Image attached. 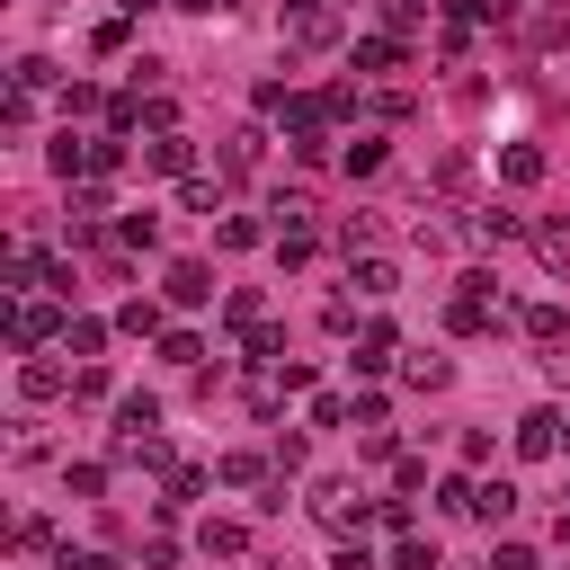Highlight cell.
Returning <instances> with one entry per match:
<instances>
[{"label":"cell","instance_id":"41","mask_svg":"<svg viewBox=\"0 0 570 570\" xmlns=\"http://www.w3.org/2000/svg\"><path fill=\"white\" fill-rule=\"evenodd\" d=\"M347 419H356V410H347L338 392H321V401H312V428H347Z\"/></svg>","mask_w":570,"mask_h":570},{"label":"cell","instance_id":"16","mask_svg":"<svg viewBox=\"0 0 570 570\" xmlns=\"http://www.w3.org/2000/svg\"><path fill=\"white\" fill-rule=\"evenodd\" d=\"M98 347H107V321H98V312H71V330H62V356H80V365H89Z\"/></svg>","mask_w":570,"mask_h":570},{"label":"cell","instance_id":"32","mask_svg":"<svg viewBox=\"0 0 570 570\" xmlns=\"http://www.w3.org/2000/svg\"><path fill=\"white\" fill-rule=\"evenodd\" d=\"M187 499H205V472L196 463H169V499L160 508H187Z\"/></svg>","mask_w":570,"mask_h":570},{"label":"cell","instance_id":"13","mask_svg":"<svg viewBox=\"0 0 570 570\" xmlns=\"http://www.w3.org/2000/svg\"><path fill=\"white\" fill-rule=\"evenodd\" d=\"M347 276H356V294H365V303H383V294L401 285V267H392V258H374V249H365V258H347Z\"/></svg>","mask_w":570,"mask_h":570},{"label":"cell","instance_id":"7","mask_svg":"<svg viewBox=\"0 0 570 570\" xmlns=\"http://www.w3.org/2000/svg\"><path fill=\"white\" fill-rule=\"evenodd\" d=\"M142 169H160V178H196V142H187V134H151V142H142Z\"/></svg>","mask_w":570,"mask_h":570},{"label":"cell","instance_id":"39","mask_svg":"<svg viewBox=\"0 0 570 570\" xmlns=\"http://www.w3.org/2000/svg\"><path fill=\"white\" fill-rule=\"evenodd\" d=\"M9 454H18V463H45V428H36V419H18V436H9Z\"/></svg>","mask_w":570,"mask_h":570},{"label":"cell","instance_id":"37","mask_svg":"<svg viewBox=\"0 0 570 570\" xmlns=\"http://www.w3.org/2000/svg\"><path fill=\"white\" fill-rule=\"evenodd\" d=\"M160 356H169V365H187V374H196V356H205V347H196V330H169V338H160Z\"/></svg>","mask_w":570,"mask_h":570},{"label":"cell","instance_id":"15","mask_svg":"<svg viewBox=\"0 0 570 570\" xmlns=\"http://www.w3.org/2000/svg\"><path fill=\"white\" fill-rule=\"evenodd\" d=\"M392 347H401V338H392V321H365V338H356V356H347V365H356V374H383V365H392Z\"/></svg>","mask_w":570,"mask_h":570},{"label":"cell","instance_id":"44","mask_svg":"<svg viewBox=\"0 0 570 570\" xmlns=\"http://www.w3.org/2000/svg\"><path fill=\"white\" fill-rule=\"evenodd\" d=\"M490 570H534V552H525V543H499V552H490Z\"/></svg>","mask_w":570,"mask_h":570},{"label":"cell","instance_id":"9","mask_svg":"<svg viewBox=\"0 0 570 570\" xmlns=\"http://www.w3.org/2000/svg\"><path fill=\"white\" fill-rule=\"evenodd\" d=\"M347 62H356V71H401V62H410V45L374 27V36H356V45H347Z\"/></svg>","mask_w":570,"mask_h":570},{"label":"cell","instance_id":"34","mask_svg":"<svg viewBox=\"0 0 570 570\" xmlns=\"http://www.w3.org/2000/svg\"><path fill=\"white\" fill-rule=\"evenodd\" d=\"M338 249L365 258V249H374V214H347V223H338Z\"/></svg>","mask_w":570,"mask_h":570},{"label":"cell","instance_id":"46","mask_svg":"<svg viewBox=\"0 0 570 570\" xmlns=\"http://www.w3.org/2000/svg\"><path fill=\"white\" fill-rule=\"evenodd\" d=\"M169 9H214V0H169Z\"/></svg>","mask_w":570,"mask_h":570},{"label":"cell","instance_id":"42","mask_svg":"<svg viewBox=\"0 0 570 570\" xmlns=\"http://www.w3.org/2000/svg\"><path fill=\"white\" fill-rule=\"evenodd\" d=\"M392 490H401V499H410V490H428V463H419V454H401V463H392Z\"/></svg>","mask_w":570,"mask_h":570},{"label":"cell","instance_id":"28","mask_svg":"<svg viewBox=\"0 0 570 570\" xmlns=\"http://www.w3.org/2000/svg\"><path fill=\"white\" fill-rule=\"evenodd\" d=\"M45 543H53V525H45V517H18V525H9V552H18V561H36Z\"/></svg>","mask_w":570,"mask_h":570},{"label":"cell","instance_id":"12","mask_svg":"<svg viewBox=\"0 0 570 570\" xmlns=\"http://www.w3.org/2000/svg\"><path fill=\"white\" fill-rule=\"evenodd\" d=\"M472 240H481V249H499V240H525V214H508V205H481V214H472Z\"/></svg>","mask_w":570,"mask_h":570},{"label":"cell","instance_id":"45","mask_svg":"<svg viewBox=\"0 0 570 570\" xmlns=\"http://www.w3.org/2000/svg\"><path fill=\"white\" fill-rule=\"evenodd\" d=\"M80 570H125V561H107V552H80Z\"/></svg>","mask_w":570,"mask_h":570},{"label":"cell","instance_id":"25","mask_svg":"<svg viewBox=\"0 0 570 570\" xmlns=\"http://www.w3.org/2000/svg\"><path fill=\"white\" fill-rule=\"evenodd\" d=\"M178 205H187V214H214V205H223V178H205V169L178 178Z\"/></svg>","mask_w":570,"mask_h":570},{"label":"cell","instance_id":"1","mask_svg":"<svg viewBox=\"0 0 570 570\" xmlns=\"http://www.w3.org/2000/svg\"><path fill=\"white\" fill-rule=\"evenodd\" d=\"M71 330V312H62V294H36V303H18L9 312V338H18V356H36L45 338H62Z\"/></svg>","mask_w":570,"mask_h":570},{"label":"cell","instance_id":"6","mask_svg":"<svg viewBox=\"0 0 570 570\" xmlns=\"http://www.w3.org/2000/svg\"><path fill=\"white\" fill-rule=\"evenodd\" d=\"M561 428H570L561 410H525V419H517V454H525V463H543V454H561Z\"/></svg>","mask_w":570,"mask_h":570},{"label":"cell","instance_id":"27","mask_svg":"<svg viewBox=\"0 0 570 570\" xmlns=\"http://www.w3.org/2000/svg\"><path fill=\"white\" fill-rule=\"evenodd\" d=\"M365 525H383L392 543H410V499H374V508H365Z\"/></svg>","mask_w":570,"mask_h":570},{"label":"cell","instance_id":"5","mask_svg":"<svg viewBox=\"0 0 570 570\" xmlns=\"http://www.w3.org/2000/svg\"><path fill=\"white\" fill-rule=\"evenodd\" d=\"M71 374H80V365H62V356H27V365H18V392H27V401H62Z\"/></svg>","mask_w":570,"mask_h":570},{"label":"cell","instance_id":"38","mask_svg":"<svg viewBox=\"0 0 570 570\" xmlns=\"http://www.w3.org/2000/svg\"><path fill=\"white\" fill-rule=\"evenodd\" d=\"M71 401H80V410H98V401H107V374H98V365H80V374H71Z\"/></svg>","mask_w":570,"mask_h":570},{"label":"cell","instance_id":"8","mask_svg":"<svg viewBox=\"0 0 570 570\" xmlns=\"http://www.w3.org/2000/svg\"><path fill=\"white\" fill-rule=\"evenodd\" d=\"M196 552H205V561H240V552H249V525H240V517H205V525H196Z\"/></svg>","mask_w":570,"mask_h":570},{"label":"cell","instance_id":"3","mask_svg":"<svg viewBox=\"0 0 570 570\" xmlns=\"http://www.w3.org/2000/svg\"><path fill=\"white\" fill-rule=\"evenodd\" d=\"M285 27H294V45H338V0H285Z\"/></svg>","mask_w":570,"mask_h":570},{"label":"cell","instance_id":"24","mask_svg":"<svg viewBox=\"0 0 570 570\" xmlns=\"http://www.w3.org/2000/svg\"><path fill=\"white\" fill-rule=\"evenodd\" d=\"M419 27H428V0H383V36H401V45H410Z\"/></svg>","mask_w":570,"mask_h":570},{"label":"cell","instance_id":"19","mask_svg":"<svg viewBox=\"0 0 570 570\" xmlns=\"http://www.w3.org/2000/svg\"><path fill=\"white\" fill-rule=\"evenodd\" d=\"M338 169H347V178H374V169H383V134H347Z\"/></svg>","mask_w":570,"mask_h":570},{"label":"cell","instance_id":"14","mask_svg":"<svg viewBox=\"0 0 570 570\" xmlns=\"http://www.w3.org/2000/svg\"><path fill=\"white\" fill-rule=\"evenodd\" d=\"M517 330H525V338H543V347H561V338H570V312H561V303H525V312H517Z\"/></svg>","mask_w":570,"mask_h":570},{"label":"cell","instance_id":"23","mask_svg":"<svg viewBox=\"0 0 570 570\" xmlns=\"http://www.w3.org/2000/svg\"><path fill=\"white\" fill-rule=\"evenodd\" d=\"M401 383H410V392H445V383H454V365H445V356H410V365H401Z\"/></svg>","mask_w":570,"mask_h":570},{"label":"cell","instance_id":"4","mask_svg":"<svg viewBox=\"0 0 570 570\" xmlns=\"http://www.w3.org/2000/svg\"><path fill=\"white\" fill-rule=\"evenodd\" d=\"M160 294H169L178 312H205V303H214V267H205V258H178V267L160 276Z\"/></svg>","mask_w":570,"mask_h":570},{"label":"cell","instance_id":"31","mask_svg":"<svg viewBox=\"0 0 570 570\" xmlns=\"http://www.w3.org/2000/svg\"><path fill=\"white\" fill-rule=\"evenodd\" d=\"M62 490H71V499H98V490H107V463H62Z\"/></svg>","mask_w":570,"mask_h":570},{"label":"cell","instance_id":"33","mask_svg":"<svg viewBox=\"0 0 570 570\" xmlns=\"http://www.w3.org/2000/svg\"><path fill=\"white\" fill-rule=\"evenodd\" d=\"M116 240H125V249H151V240H160V214H125Z\"/></svg>","mask_w":570,"mask_h":570},{"label":"cell","instance_id":"35","mask_svg":"<svg viewBox=\"0 0 570 570\" xmlns=\"http://www.w3.org/2000/svg\"><path fill=\"white\" fill-rule=\"evenodd\" d=\"M330 570H383V561L365 552V534H338V552H330Z\"/></svg>","mask_w":570,"mask_h":570},{"label":"cell","instance_id":"20","mask_svg":"<svg viewBox=\"0 0 570 570\" xmlns=\"http://www.w3.org/2000/svg\"><path fill=\"white\" fill-rule=\"evenodd\" d=\"M499 178H508V187H534V178H543V151H534V142H508V151H499Z\"/></svg>","mask_w":570,"mask_h":570},{"label":"cell","instance_id":"2","mask_svg":"<svg viewBox=\"0 0 570 570\" xmlns=\"http://www.w3.org/2000/svg\"><path fill=\"white\" fill-rule=\"evenodd\" d=\"M312 249H321V232H312V205H303V196H285V205H276V258H285V267H303Z\"/></svg>","mask_w":570,"mask_h":570},{"label":"cell","instance_id":"17","mask_svg":"<svg viewBox=\"0 0 570 570\" xmlns=\"http://www.w3.org/2000/svg\"><path fill=\"white\" fill-rule=\"evenodd\" d=\"M214 481H232V490H267V454H249V445H240V454H223V463H214Z\"/></svg>","mask_w":570,"mask_h":570},{"label":"cell","instance_id":"36","mask_svg":"<svg viewBox=\"0 0 570 570\" xmlns=\"http://www.w3.org/2000/svg\"><path fill=\"white\" fill-rule=\"evenodd\" d=\"M9 80H18V89H53V62H45V53H18V71H9Z\"/></svg>","mask_w":570,"mask_h":570},{"label":"cell","instance_id":"43","mask_svg":"<svg viewBox=\"0 0 570 570\" xmlns=\"http://www.w3.org/2000/svg\"><path fill=\"white\" fill-rule=\"evenodd\" d=\"M178 561V534H142V570H169Z\"/></svg>","mask_w":570,"mask_h":570},{"label":"cell","instance_id":"11","mask_svg":"<svg viewBox=\"0 0 570 570\" xmlns=\"http://www.w3.org/2000/svg\"><path fill=\"white\" fill-rule=\"evenodd\" d=\"M258 160H267V134H258V125H240V134L223 142V178H249Z\"/></svg>","mask_w":570,"mask_h":570},{"label":"cell","instance_id":"26","mask_svg":"<svg viewBox=\"0 0 570 570\" xmlns=\"http://www.w3.org/2000/svg\"><path fill=\"white\" fill-rule=\"evenodd\" d=\"M223 321H232V330H240V338H249V330H267V303H258V294H249V285H240V294H232V303H223Z\"/></svg>","mask_w":570,"mask_h":570},{"label":"cell","instance_id":"22","mask_svg":"<svg viewBox=\"0 0 570 570\" xmlns=\"http://www.w3.org/2000/svg\"><path fill=\"white\" fill-rule=\"evenodd\" d=\"M116 330H125V338H160V303H151V294H134V303L116 312Z\"/></svg>","mask_w":570,"mask_h":570},{"label":"cell","instance_id":"10","mask_svg":"<svg viewBox=\"0 0 570 570\" xmlns=\"http://www.w3.org/2000/svg\"><path fill=\"white\" fill-rule=\"evenodd\" d=\"M134 436H160V401H142V392L116 401V436H107V445H134Z\"/></svg>","mask_w":570,"mask_h":570},{"label":"cell","instance_id":"21","mask_svg":"<svg viewBox=\"0 0 570 570\" xmlns=\"http://www.w3.org/2000/svg\"><path fill=\"white\" fill-rule=\"evenodd\" d=\"M214 240H223V249H258V240H276V223H249V214H223V223H214Z\"/></svg>","mask_w":570,"mask_h":570},{"label":"cell","instance_id":"18","mask_svg":"<svg viewBox=\"0 0 570 570\" xmlns=\"http://www.w3.org/2000/svg\"><path fill=\"white\" fill-rule=\"evenodd\" d=\"M472 517H481V525H508V517H517V481H481V490H472Z\"/></svg>","mask_w":570,"mask_h":570},{"label":"cell","instance_id":"29","mask_svg":"<svg viewBox=\"0 0 570 570\" xmlns=\"http://www.w3.org/2000/svg\"><path fill=\"white\" fill-rule=\"evenodd\" d=\"M534 258L543 267H570V223H534Z\"/></svg>","mask_w":570,"mask_h":570},{"label":"cell","instance_id":"30","mask_svg":"<svg viewBox=\"0 0 570 570\" xmlns=\"http://www.w3.org/2000/svg\"><path fill=\"white\" fill-rule=\"evenodd\" d=\"M71 116H107V98H98V80H71V89H62V125H71Z\"/></svg>","mask_w":570,"mask_h":570},{"label":"cell","instance_id":"47","mask_svg":"<svg viewBox=\"0 0 570 570\" xmlns=\"http://www.w3.org/2000/svg\"><path fill=\"white\" fill-rule=\"evenodd\" d=\"M125 9H151V0H125Z\"/></svg>","mask_w":570,"mask_h":570},{"label":"cell","instance_id":"40","mask_svg":"<svg viewBox=\"0 0 570 570\" xmlns=\"http://www.w3.org/2000/svg\"><path fill=\"white\" fill-rule=\"evenodd\" d=\"M472 490H481V481H463V472H454V481H436V508H445V517H463V508H472Z\"/></svg>","mask_w":570,"mask_h":570}]
</instances>
